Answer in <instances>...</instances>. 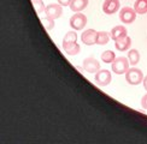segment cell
I'll use <instances>...</instances> for the list:
<instances>
[{"label":"cell","mask_w":147,"mask_h":144,"mask_svg":"<svg viewBox=\"0 0 147 144\" xmlns=\"http://www.w3.org/2000/svg\"><path fill=\"white\" fill-rule=\"evenodd\" d=\"M125 81L130 85H139L144 81V73L140 69L133 66V67H129V70L125 72Z\"/></svg>","instance_id":"cell-1"},{"label":"cell","mask_w":147,"mask_h":144,"mask_svg":"<svg viewBox=\"0 0 147 144\" xmlns=\"http://www.w3.org/2000/svg\"><path fill=\"white\" fill-rule=\"evenodd\" d=\"M129 60L125 57H119L116 58L113 60V63L111 64V69L116 75H125V72L129 70Z\"/></svg>","instance_id":"cell-2"},{"label":"cell","mask_w":147,"mask_h":144,"mask_svg":"<svg viewBox=\"0 0 147 144\" xmlns=\"http://www.w3.org/2000/svg\"><path fill=\"white\" fill-rule=\"evenodd\" d=\"M111 81H112V75L109 70H99L95 73L94 82L98 87H100V88L107 87L111 83Z\"/></svg>","instance_id":"cell-3"},{"label":"cell","mask_w":147,"mask_h":144,"mask_svg":"<svg viewBox=\"0 0 147 144\" xmlns=\"http://www.w3.org/2000/svg\"><path fill=\"white\" fill-rule=\"evenodd\" d=\"M70 27L78 31V30H83L86 24H87V17H86L83 13L81 12H75V15H72L71 18H70Z\"/></svg>","instance_id":"cell-4"},{"label":"cell","mask_w":147,"mask_h":144,"mask_svg":"<svg viewBox=\"0 0 147 144\" xmlns=\"http://www.w3.org/2000/svg\"><path fill=\"white\" fill-rule=\"evenodd\" d=\"M136 15L138 13L134 9L125 6V7L119 10V21L123 24H131L136 19Z\"/></svg>","instance_id":"cell-5"},{"label":"cell","mask_w":147,"mask_h":144,"mask_svg":"<svg viewBox=\"0 0 147 144\" xmlns=\"http://www.w3.org/2000/svg\"><path fill=\"white\" fill-rule=\"evenodd\" d=\"M45 17L51 18V19H58V18L63 15L62 5L59 4H50L46 6L45 9Z\"/></svg>","instance_id":"cell-6"},{"label":"cell","mask_w":147,"mask_h":144,"mask_svg":"<svg viewBox=\"0 0 147 144\" xmlns=\"http://www.w3.org/2000/svg\"><path fill=\"white\" fill-rule=\"evenodd\" d=\"M82 67L88 73H96L100 70V63L95 58H86L82 63Z\"/></svg>","instance_id":"cell-7"},{"label":"cell","mask_w":147,"mask_h":144,"mask_svg":"<svg viewBox=\"0 0 147 144\" xmlns=\"http://www.w3.org/2000/svg\"><path fill=\"white\" fill-rule=\"evenodd\" d=\"M96 34L98 31H95L94 29H87L84 30L81 35V41L82 43H84L86 46H93L96 43Z\"/></svg>","instance_id":"cell-8"},{"label":"cell","mask_w":147,"mask_h":144,"mask_svg":"<svg viewBox=\"0 0 147 144\" xmlns=\"http://www.w3.org/2000/svg\"><path fill=\"white\" fill-rule=\"evenodd\" d=\"M121 7L119 0H105L102 4V11L105 15H113Z\"/></svg>","instance_id":"cell-9"},{"label":"cell","mask_w":147,"mask_h":144,"mask_svg":"<svg viewBox=\"0 0 147 144\" xmlns=\"http://www.w3.org/2000/svg\"><path fill=\"white\" fill-rule=\"evenodd\" d=\"M62 46H63V49L66 51L69 49V48L71 46H74L75 43H77V34H76V30L74 31V30H71V31H68L65 34L64 39H63V42H62Z\"/></svg>","instance_id":"cell-10"},{"label":"cell","mask_w":147,"mask_h":144,"mask_svg":"<svg viewBox=\"0 0 147 144\" xmlns=\"http://www.w3.org/2000/svg\"><path fill=\"white\" fill-rule=\"evenodd\" d=\"M131 46V39L129 37V36H125V37H122L117 41H115V47L116 49L119 51V52H125L130 48Z\"/></svg>","instance_id":"cell-11"},{"label":"cell","mask_w":147,"mask_h":144,"mask_svg":"<svg viewBox=\"0 0 147 144\" xmlns=\"http://www.w3.org/2000/svg\"><path fill=\"white\" fill-rule=\"evenodd\" d=\"M127 34H128V31L124 25H116L115 28H112L111 33H110V36H111V39L113 41H117L122 37H125Z\"/></svg>","instance_id":"cell-12"},{"label":"cell","mask_w":147,"mask_h":144,"mask_svg":"<svg viewBox=\"0 0 147 144\" xmlns=\"http://www.w3.org/2000/svg\"><path fill=\"white\" fill-rule=\"evenodd\" d=\"M87 6H88V0H72L69 7L74 12H81Z\"/></svg>","instance_id":"cell-13"},{"label":"cell","mask_w":147,"mask_h":144,"mask_svg":"<svg viewBox=\"0 0 147 144\" xmlns=\"http://www.w3.org/2000/svg\"><path fill=\"white\" fill-rule=\"evenodd\" d=\"M134 10L136 11L138 15L147 13V0H136L134 4Z\"/></svg>","instance_id":"cell-14"},{"label":"cell","mask_w":147,"mask_h":144,"mask_svg":"<svg viewBox=\"0 0 147 144\" xmlns=\"http://www.w3.org/2000/svg\"><path fill=\"white\" fill-rule=\"evenodd\" d=\"M110 34L106 31H98L96 34V43L95 45H99V46H104V45H107L109 41H110Z\"/></svg>","instance_id":"cell-15"},{"label":"cell","mask_w":147,"mask_h":144,"mask_svg":"<svg viewBox=\"0 0 147 144\" xmlns=\"http://www.w3.org/2000/svg\"><path fill=\"white\" fill-rule=\"evenodd\" d=\"M128 60H129L130 65L135 66L136 64H139L140 61V53L138 49H130L128 53Z\"/></svg>","instance_id":"cell-16"},{"label":"cell","mask_w":147,"mask_h":144,"mask_svg":"<svg viewBox=\"0 0 147 144\" xmlns=\"http://www.w3.org/2000/svg\"><path fill=\"white\" fill-rule=\"evenodd\" d=\"M115 59H116V54L112 51L109 49V51H105L101 53V60L105 64H112Z\"/></svg>","instance_id":"cell-17"},{"label":"cell","mask_w":147,"mask_h":144,"mask_svg":"<svg viewBox=\"0 0 147 144\" xmlns=\"http://www.w3.org/2000/svg\"><path fill=\"white\" fill-rule=\"evenodd\" d=\"M32 3L34 5V9L36 11L38 15H41L42 12H45V9H46V5L44 4L42 0H32Z\"/></svg>","instance_id":"cell-18"},{"label":"cell","mask_w":147,"mask_h":144,"mask_svg":"<svg viewBox=\"0 0 147 144\" xmlns=\"http://www.w3.org/2000/svg\"><path fill=\"white\" fill-rule=\"evenodd\" d=\"M41 22L44 23V27L47 31H50L54 28V19H51V18H47V17H41Z\"/></svg>","instance_id":"cell-19"},{"label":"cell","mask_w":147,"mask_h":144,"mask_svg":"<svg viewBox=\"0 0 147 144\" xmlns=\"http://www.w3.org/2000/svg\"><path fill=\"white\" fill-rule=\"evenodd\" d=\"M80 51H81V46H80L78 43H75L74 46H71L69 49H66L64 51L68 55H77V54L80 53Z\"/></svg>","instance_id":"cell-20"},{"label":"cell","mask_w":147,"mask_h":144,"mask_svg":"<svg viewBox=\"0 0 147 144\" xmlns=\"http://www.w3.org/2000/svg\"><path fill=\"white\" fill-rule=\"evenodd\" d=\"M141 107L145 111H147V93L142 96V99H141Z\"/></svg>","instance_id":"cell-21"},{"label":"cell","mask_w":147,"mask_h":144,"mask_svg":"<svg viewBox=\"0 0 147 144\" xmlns=\"http://www.w3.org/2000/svg\"><path fill=\"white\" fill-rule=\"evenodd\" d=\"M57 1H58L59 5H62V6H70L72 0H57Z\"/></svg>","instance_id":"cell-22"},{"label":"cell","mask_w":147,"mask_h":144,"mask_svg":"<svg viewBox=\"0 0 147 144\" xmlns=\"http://www.w3.org/2000/svg\"><path fill=\"white\" fill-rule=\"evenodd\" d=\"M142 84H144V88L146 89V91H147V75L144 77V81H142Z\"/></svg>","instance_id":"cell-23"}]
</instances>
